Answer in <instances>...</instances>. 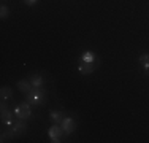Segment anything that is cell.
Here are the masks:
<instances>
[{"mask_svg":"<svg viewBox=\"0 0 149 143\" xmlns=\"http://www.w3.org/2000/svg\"><path fill=\"white\" fill-rule=\"evenodd\" d=\"M2 124H6V126H11L13 124V113L10 110L2 111Z\"/></svg>","mask_w":149,"mask_h":143,"instance_id":"8992f818","label":"cell"},{"mask_svg":"<svg viewBox=\"0 0 149 143\" xmlns=\"http://www.w3.org/2000/svg\"><path fill=\"white\" fill-rule=\"evenodd\" d=\"M15 114L19 118V119H27V118L32 114L30 105H29V103H21V105H17L16 110H15Z\"/></svg>","mask_w":149,"mask_h":143,"instance_id":"7a4b0ae2","label":"cell"},{"mask_svg":"<svg viewBox=\"0 0 149 143\" xmlns=\"http://www.w3.org/2000/svg\"><path fill=\"white\" fill-rule=\"evenodd\" d=\"M24 2H26L27 5H35V3L38 2V0H24Z\"/></svg>","mask_w":149,"mask_h":143,"instance_id":"2e32d148","label":"cell"},{"mask_svg":"<svg viewBox=\"0 0 149 143\" xmlns=\"http://www.w3.org/2000/svg\"><path fill=\"white\" fill-rule=\"evenodd\" d=\"M49 118H51L56 124H62V121H63V116H62V113H60V111H51Z\"/></svg>","mask_w":149,"mask_h":143,"instance_id":"9c48e42d","label":"cell"},{"mask_svg":"<svg viewBox=\"0 0 149 143\" xmlns=\"http://www.w3.org/2000/svg\"><path fill=\"white\" fill-rule=\"evenodd\" d=\"M81 60H84V62H95V57L91 51H86L83 54V57H81Z\"/></svg>","mask_w":149,"mask_h":143,"instance_id":"4fadbf2b","label":"cell"},{"mask_svg":"<svg viewBox=\"0 0 149 143\" xmlns=\"http://www.w3.org/2000/svg\"><path fill=\"white\" fill-rule=\"evenodd\" d=\"M0 94H2V100H6V99H11L13 97V92L10 88H2L0 89Z\"/></svg>","mask_w":149,"mask_h":143,"instance_id":"7c38bea8","label":"cell"},{"mask_svg":"<svg viewBox=\"0 0 149 143\" xmlns=\"http://www.w3.org/2000/svg\"><path fill=\"white\" fill-rule=\"evenodd\" d=\"M13 129H15V132H16V135H21V134H24V132L27 130V124L24 123L22 119H19L17 123L13 126Z\"/></svg>","mask_w":149,"mask_h":143,"instance_id":"52a82bcc","label":"cell"},{"mask_svg":"<svg viewBox=\"0 0 149 143\" xmlns=\"http://www.w3.org/2000/svg\"><path fill=\"white\" fill-rule=\"evenodd\" d=\"M60 126H62L65 135H70L74 129H76V124H74V121L72 119V118H65V119L62 121V124H60Z\"/></svg>","mask_w":149,"mask_h":143,"instance_id":"277c9868","label":"cell"},{"mask_svg":"<svg viewBox=\"0 0 149 143\" xmlns=\"http://www.w3.org/2000/svg\"><path fill=\"white\" fill-rule=\"evenodd\" d=\"M63 134H65V132H63V129H62V126H60V124H54V126H52V127L48 130V135H49L51 138H54V137H62Z\"/></svg>","mask_w":149,"mask_h":143,"instance_id":"5b68a950","label":"cell"},{"mask_svg":"<svg viewBox=\"0 0 149 143\" xmlns=\"http://www.w3.org/2000/svg\"><path fill=\"white\" fill-rule=\"evenodd\" d=\"M30 83L33 88H41V76H38V75H35V76H32Z\"/></svg>","mask_w":149,"mask_h":143,"instance_id":"5bb4252c","label":"cell"},{"mask_svg":"<svg viewBox=\"0 0 149 143\" xmlns=\"http://www.w3.org/2000/svg\"><path fill=\"white\" fill-rule=\"evenodd\" d=\"M45 99V92L41 91V88H32L26 94V102L32 103V105H41Z\"/></svg>","mask_w":149,"mask_h":143,"instance_id":"6da1fadb","label":"cell"},{"mask_svg":"<svg viewBox=\"0 0 149 143\" xmlns=\"http://www.w3.org/2000/svg\"><path fill=\"white\" fill-rule=\"evenodd\" d=\"M17 88H19V91L21 92H24V94H27V92L30 91L32 88H33V86H30L29 84V81H17Z\"/></svg>","mask_w":149,"mask_h":143,"instance_id":"ba28073f","label":"cell"},{"mask_svg":"<svg viewBox=\"0 0 149 143\" xmlns=\"http://www.w3.org/2000/svg\"><path fill=\"white\" fill-rule=\"evenodd\" d=\"M140 64H143V69L144 70H149V54L148 53H143V54L140 56Z\"/></svg>","mask_w":149,"mask_h":143,"instance_id":"30bf717a","label":"cell"},{"mask_svg":"<svg viewBox=\"0 0 149 143\" xmlns=\"http://www.w3.org/2000/svg\"><path fill=\"white\" fill-rule=\"evenodd\" d=\"M0 16H2V19H6V18L10 16V8H8V6L3 5L2 8H0Z\"/></svg>","mask_w":149,"mask_h":143,"instance_id":"9a60e30c","label":"cell"},{"mask_svg":"<svg viewBox=\"0 0 149 143\" xmlns=\"http://www.w3.org/2000/svg\"><path fill=\"white\" fill-rule=\"evenodd\" d=\"M15 135H16V132H15V129L11 127V129H8V130H5V132H3V134H2V137H0V138H2V142H8L6 138H13Z\"/></svg>","mask_w":149,"mask_h":143,"instance_id":"8fae6325","label":"cell"},{"mask_svg":"<svg viewBox=\"0 0 149 143\" xmlns=\"http://www.w3.org/2000/svg\"><path fill=\"white\" fill-rule=\"evenodd\" d=\"M97 67V60L95 62H84V60H79V72L83 75H87V73H92Z\"/></svg>","mask_w":149,"mask_h":143,"instance_id":"3957f363","label":"cell"}]
</instances>
